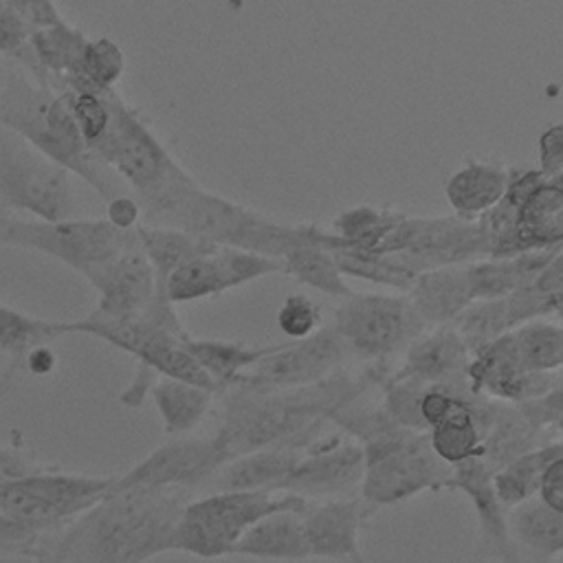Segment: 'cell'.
<instances>
[{
	"label": "cell",
	"mask_w": 563,
	"mask_h": 563,
	"mask_svg": "<svg viewBox=\"0 0 563 563\" xmlns=\"http://www.w3.org/2000/svg\"><path fill=\"white\" fill-rule=\"evenodd\" d=\"M387 363H369L356 374L341 369L330 378L295 389L231 387L218 394L222 405L216 435L233 457L262 449H310L321 429L343 407L361 400L387 380Z\"/></svg>",
	"instance_id": "1"
},
{
	"label": "cell",
	"mask_w": 563,
	"mask_h": 563,
	"mask_svg": "<svg viewBox=\"0 0 563 563\" xmlns=\"http://www.w3.org/2000/svg\"><path fill=\"white\" fill-rule=\"evenodd\" d=\"M189 493L128 488L75 519L55 545L64 563H145L172 552V534Z\"/></svg>",
	"instance_id": "2"
},
{
	"label": "cell",
	"mask_w": 563,
	"mask_h": 563,
	"mask_svg": "<svg viewBox=\"0 0 563 563\" xmlns=\"http://www.w3.org/2000/svg\"><path fill=\"white\" fill-rule=\"evenodd\" d=\"M117 475L68 473L48 466L31 477L0 482V550L35 556L75 519L103 501Z\"/></svg>",
	"instance_id": "3"
},
{
	"label": "cell",
	"mask_w": 563,
	"mask_h": 563,
	"mask_svg": "<svg viewBox=\"0 0 563 563\" xmlns=\"http://www.w3.org/2000/svg\"><path fill=\"white\" fill-rule=\"evenodd\" d=\"M0 125L84 178L103 198L119 196L106 176V167L92 156L66 95L42 86L9 59L0 62Z\"/></svg>",
	"instance_id": "4"
},
{
	"label": "cell",
	"mask_w": 563,
	"mask_h": 563,
	"mask_svg": "<svg viewBox=\"0 0 563 563\" xmlns=\"http://www.w3.org/2000/svg\"><path fill=\"white\" fill-rule=\"evenodd\" d=\"M490 257H515L563 246V176L512 169L506 198L479 218Z\"/></svg>",
	"instance_id": "5"
},
{
	"label": "cell",
	"mask_w": 563,
	"mask_h": 563,
	"mask_svg": "<svg viewBox=\"0 0 563 563\" xmlns=\"http://www.w3.org/2000/svg\"><path fill=\"white\" fill-rule=\"evenodd\" d=\"M310 504L290 493H207L191 499L180 512L172 534V552L198 559L233 554L242 537L262 519L277 512L303 515Z\"/></svg>",
	"instance_id": "6"
},
{
	"label": "cell",
	"mask_w": 563,
	"mask_h": 563,
	"mask_svg": "<svg viewBox=\"0 0 563 563\" xmlns=\"http://www.w3.org/2000/svg\"><path fill=\"white\" fill-rule=\"evenodd\" d=\"M363 449L365 477L358 497L367 515L424 490H444L451 484L453 468L433 453L429 433L398 427Z\"/></svg>",
	"instance_id": "7"
},
{
	"label": "cell",
	"mask_w": 563,
	"mask_h": 563,
	"mask_svg": "<svg viewBox=\"0 0 563 563\" xmlns=\"http://www.w3.org/2000/svg\"><path fill=\"white\" fill-rule=\"evenodd\" d=\"M0 242L59 260L84 279L139 244V231H121L106 218L40 222L0 216Z\"/></svg>",
	"instance_id": "8"
},
{
	"label": "cell",
	"mask_w": 563,
	"mask_h": 563,
	"mask_svg": "<svg viewBox=\"0 0 563 563\" xmlns=\"http://www.w3.org/2000/svg\"><path fill=\"white\" fill-rule=\"evenodd\" d=\"M108 103L112 114L110 125L90 152L103 167H112L125 178L134 189L136 200L158 194L187 172L169 154L141 112L117 90L108 95Z\"/></svg>",
	"instance_id": "9"
},
{
	"label": "cell",
	"mask_w": 563,
	"mask_h": 563,
	"mask_svg": "<svg viewBox=\"0 0 563 563\" xmlns=\"http://www.w3.org/2000/svg\"><path fill=\"white\" fill-rule=\"evenodd\" d=\"M0 209L24 211L40 222L73 220L77 211L70 172L4 128H0Z\"/></svg>",
	"instance_id": "10"
},
{
	"label": "cell",
	"mask_w": 563,
	"mask_h": 563,
	"mask_svg": "<svg viewBox=\"0 0 563 563\" xmlns=\"http://www.w3.org/2000/svg\"><path fill=\"white\" fill-rule=\"evenodd\" d=\"M334 330L343 339L352 358L387 363L429 328L411 306L407 295L352 292L334 310Z\"/></svg>",
	"instance_id": "11"
},
{
	"label": "cell",
	"mask_w": 563,
	"mask_h": 563,
	"mask_svg": "<svg viewBox=\"0 0 563 563\" xmlns=\"http://www.w3.org/2000/svg\"><path fill=\"white\" fill-rule=\"evenodd\" d=\"M68 332L101 339L130 354L132 358H136L139 365L150 367L158 376L185 380L218 394L213 380L187 350V341L191 339V334L165 330L145 317L128 321H106L92 319L90 314L77 321H68Z\"/></svg>",
	"instance_id": "12"
},
{
	"label": "cell",
	"mask_w": 563,
	"mask_h": 563,
	"mask_svg": "<svg viewBox=\"0 0 563 563\" xmlns=\"http://www.w3.org/2000/svg\"><path fill=\"white\" fill-rule=\"evenodd\" d=\"M229 462L227 449L216 433L178 435L136 462L123 475H117L110 493L128 488L161 490H200Z\"/></svg>",
	"instance_id": "13"
},
{
	"label": "cell",
	"mask_w": 563,
	"mask_h": 563,
	"mask_svg": "<svg viewBox=\"0 0 563 563\" xmlns=\"http://www.w3.org/2000/svg\"><path fill=\"white\" fill-rule=\"evenodd\" d=\"M350 358L347 345L334 325H330L321 328L308 339L277 343L275 350L251 372H246L233 387L262 391L308 387L341 372Z\"/></svg>",
	"instance_id": "14"
},
{
	"label": "cell",
	"mask_w": 563,
	"mask_h": 563,
	"mask_svg": "<svg viewBox=\"0 0 563 563\" xmlns=\"http://www.w3.org/2000/svg\"><path fill=\"white\" fill-rule=\"evenodd\" d=\"M363 477L365 449L339 431L321 435L303 451L282 493L297 495L306 501L350 499L354 493H361Z\"/></svg>",
	"instance_id": "15"
},
{
	"label": "cell",
	"mask_w": 563,
	"mask_h": 563,
	"mask_svg": "<svg viewBox=\"0 0 563 563\" xmlns=\"http://www.w3.org/2000/svg\"><path fill=\"white\" fill-rule=\"evenodd\" d=\"M284 273V264L257 253L220 246L178 268L165 290L174 303L222 295L260 277Z\"/></svg>",
	"instance_id": "16"
},
{
	"label": "cell",
	"mask_w": 563,
	"mask_h": 563,
	"mask_svg": "<svg viewBox=\"0 0 563 563\" xmlns=\"http://www.w3.org/2000/svg\"><path fill=\"white\" fill-rule=\"evenodd\" d=\"M86 282L99 295L90 317L106 321L143 317L158 292L156 273L141 246V240L110 264L90 273Z\"/></svg>",
	"instance_id": "17"
},
{
	"label": "cell",
	"mask_w": 563,
	"mask_h": 563,
	"mask_svg": "<svg viewBox=\"0 0 563 563\" xmlns=\"http://www.w3.org/2000/svg\"><path fill=\"white\" fill-rule=\"evenodd\" d=\"M556 376L559 374L528 372L519 361L510 332L473 354L466 374L475 394L517 407L550 394Z\"/></svg>",
	"instance_id": "18"
},
{
	"label": "cell",
	"mask_w": 563,
	"mask_h": 563,
	"mask_svg": "<svg viewBox=\"0 0 563 563\" xmlns=\"http://www.w3.org/2000/svg\"><path fill=\"white\" fill-rule=\"evenodd\" d=\"M493 477L495 471L484 462V457H473L453 468L449 490H460L468 497L479 526L482 554L501 563H530L512 539L508 508L499 501Z\"/></svg>",
	"instance_id": "19"
},
{
	"label": "cell",
	"mask_w": 563,
	"mask_h": 563,
	"mask_svg": "<svg viewBox=\"0 0 563 563\" xmlns=\"http://www.w3.org/2000/svg\"><path fill=\"white\" fill-rule=\"evenodd\" d=\"M471 358V350L453 325L431 328L405 350L402 363L389 372V376L413 380L424 387L457 385L468 380Z\"/></svg>",
	"instance_id": "20"
},
{
	"label": "cell",
	"mask_w": 563,
	"mask_h": 563,
	"mask_svg": "<svg viewBox=\"0 0 563 563\" xmlns=\"http://www.w3.org/2000/svg\"><path fill=\"white\" fill-rule=\"evenodd\" d=\"M365 517L367 510L361 497L310 504L303 512V526L312 556L345 563H369L358 543V530Z\"/></svg>",
	"instance_id": "21"
},
{
	"label": "cell",
	"mask_w": 563,
	"mask_h": 563,
	"mask_svg": "<svg viewBox=\"0 0 563 563\" xmlns=\"http://www.w3.org/2000/svg\"><path fill=\"white\" fill-rule=\"evenodd\" d=\"M343 249L345 242L332 229L306 224L301 240L282 260L284 273L292 275L299 284L310 286L328 297L345 299L354 290L347 286L345 275L334 255V251Z\"/></svg>",
	"instance_id": "22"
},
{
	"label": "cell",
	"mask_w": 563,
	"mask_h": 563,
	"mask_svg": "<svg viewBox=\"0 0 563 563\" xmlns=\"http://www.w3.org/2000/svg\"><path fill=\"white\" fill-rule=\"evenodd\" d=\"M303 451L262 449L227 462L207 484L209 493H282Z\"/></svg>",
	"instance_id": "23"
},
{
	"label": "cell",
	"mask_w": 563,
	"mask_h": 563,
	"mask_svg": "<svg viewBox=\"0 0 563 563\" xmlns=\"http://www.w3.org/2000/svg\"><path fill=\"white\" fill-rule=\"evenodd\" d=\"M510 176L512 169L501 163L468 158L449 176L444 185L446 202L455 216L464 220H479L506 198Z\"/></svg>",
	"instance_id": "24"
},
{
	"label": "cell",
	"mask_w": 563,
	"mask_h": 563,
	"mask_svg": "<svg viewBox=\"0 0 563 563\" xmlns=\"http://www.w3.org/2000/svg\"><path fill=\"white\" fill-rule=\"evenodd\" d=\"M407 297L429 330L453 325L473 303L466 266H442L420 273Z\"/></svg>",
	"instance_id": "25"
},
{
	"label": "cell",
	"mask_w": 563,
	"mask_h": 563,
	"mask_svg": "<svg viewBox=\"0 0 563 563\" xmlns=\"http://www.w3.org/2000/svg\"><path fill=\"white\" fill-rule=\"evenodd\" d=\"M559 251H534L515 257H486L466 264L473 301L504 299L532 284Z\"/></svg>",
	"instance_id": "26"
},
{
	"label": "cell",
	"mask_w": 563,
	"mask_h": 563,
	"mask_svg": "<svg viewBox=\"0 0 563 563\" xmlns=\"http://www.w3.org/2000/svg\"><path fill=\"white\" fill-rule=\"evenodd\" d=\"M235 556L268 561H303L312 556L310 541L299 512H277L255 523L238 543Z\"/></svg>",
	"instance_id": "27"
},
{
	"label": "cell",
	"mask_w": 563,
	"mask_h": 563,
	"mask_svg": "<svg viewBox=\"0 0 563 563\" xmlns=\"http://www.w3.org/2000/svg\"><path fill=\"white\" fill-rule=\"evenodd\" d=\"M70 334L68 321H51L20 312L7 303L0 308V354H2V387H9L13 369L26 361V356L46 347L53 341Z\"/></svg>",
	"instance_id": "28"
},
{
	"label": "cell",
	"mask_w": 563,
	"mask_h": 563,
	"mask_svg": "<svg viewBox=\"0 0 563 563\" xmlns=\"http://www.w3.org/2000/svg\"><path fill=\"white\" fill-rule=\"evenodd\" d=\"M150 396L161 416L163 431L172 438L191 435L218 400L216 391L165 376H158Z\"/></svg>",
	"instance_id": "29"
},
{
	"label": "cell",
	"mask_w": 563,
	"mask_h": 563,
	"mask_svg": "<svg viewBox=\"0 0 563 563\" xmlns=\"http://www.w3.org/2000/svg\"><path fill=\"white\" fill-rule=\"evenodd\" d=\"M541 444H545L543 429L534 427L517 405L499 402L479 457H484V462L497 473L512 460L539 449Z\"/></svg>",
	"instance_id": "30"
},
{
	"label": "cell",
	"mask_w": 563,
	"mask_h": 563,
	"mask_svg": "<svg viewBox=\"0 0 563 563\" xmlns=\"http://www.w3.org/2000/svg\"><path fill=\"white\" fill-rule=\"evenodd\" d=\"M508 523L515 543L539 563L563 554V512L552 510L539 497L508 510Z\"/></svg>",
	"instance_id": "31"
},
{
	"label": "cell",
	"mask_w": 563,
	"mask_h": 563,
	"mask_svg": "<svg viewBox=\"0 0 563 563\" xmlns=\"http://www.w3.org/2000/svg\"><path fill=\"white\" fill-rule=\"evenodd\" d=\"M136 231H139L141 246L156 273V284L161 290H165L169 277L178 268H183L185 264H189L196 257H202V255L220 249V246L211 244L209 240H202L198 235H191V233L178 231V229L141 224Z\"/></svg>",
	"instance_id": "32"
},
{
	"label": "cell",
	"mask_w": 563,
	"mask_h": 563,
	"mask_svg": "<svg viewBox=\"0 0 563 563\" xmlns=\"http://www.w3.org/2000/svg\"><path fill=\"white\" fill-rule=\"evenodd\" d=\"M187 350L196 363L213 380L218 394L233 387L246 372H251L262 358H266L275 345H240L218 339H189Z\"/></svg>",
	"instance_id": "33"
},
{
	"label": "cell",
	"mask_w": 563,
	"mask_h": 563,
	"mask_svg": "<svg viewBox=\"0 0 563 563\" xmlns=\"http://www.w3.org/2000/svg\"><path fill=\"white\" fill-rule=\"evenodd\" d=\"M563 457V440H552L541 444L539 449L523 453L521 457L512 460L504 468H499L493 477L495 490L499 501L512 510L534 497H539L541 482L548 468Z\"/></svg>",
	"instance_id": "34"
},
{
	"label": "cell",
	"mask_w": 563,
	"mask_h": 563,
	"mask_svg": "<svg viewBox=\"0 0 563 563\" xmlns=\"http://www.w3.org/2000/svg\"><path fill=\"white\" fill-rule=\"evenodd\" d=\"M125 70V55L121 46L110 37L90 40L75 70L62 81L57 92H86V95H110Z\"/></svg>",
	"instance_id": "35"
},
{
	"label": "cell",
	"mask_w": 563,
	"mask_h": 563,
	"mask_svg": "<svg viewBox=\"0 0 563 563\" xmlns=\"http://www.w3.org/2000/svg\"><path fill=\"white\" fill-rule=\"evenodd\" d=\"M31 44H33V53L37 57V64L46 73L53 90H59L62 81L79 64V59L86 53L90 40L79 29H75L73 24H68L64 20L55 26L33 31Z\"/></svg>",
	"instance_id": "36"
},
{
	"label": "cell",
	"mask_w": 563,
	"mask_h": 563,
	"mask_svg": "<svg viewBox=\"0 0 563 563\" xmlns=\"http://www.w3.org/2000/svg\"><path fill=\"white\" fill-rule=\"evenodd\" d=\"M521 365L534 374H559L563 369V323L550 319L528 321L512 332Z\"/></svg>",
	"instance_id": "37"
},
{
	"label": "cell",
	"mask_w": 563,
	"mask_h": 563,
	"mask_svg": "<svg viewBox=\"0 0 563 563\" xmlns=\"http://www.w3.org/2000/svg\"><path fill=\"white\" fill-rule=\"evenodd\" d=\"M455 332L462 336L471 354L482 352L504 334L515 330L508 297L504 299H484L473 301L455 321Z\"/></svg>",
	"instance_id": "38"
},
{
	"label": "cell",
	"mask_w": 563,
	"mask_h": 563,
	"mask_svg": "<svg viewBox=\"0 0 563 563\" xmlns=\"http://www.w3.org/2000/svg\"><path fill=\"white\" fill-rule=\"evenodd\" d=\"M334 255L345 277L389 286L394 290H400L402 295L409 292L418 277V273L402 264L396 255H372L361 251H334Z\"/></svg>",
	"instance_id": "39"
},
{
	"label": "cell",
	"mask_w": 563,
	"mask_h": 563,
	"mask_svg": "<svg viewBox=\"0 0 563 563\" xmlns=\"http://www.w3.org/2000/svg\"><path fill=\"white\" fill-rule=\"evenodd\" d=\"M383 409L402 427L409 431H420L427 433V424L422 420L420 411V398L424 391V385L405 380V378H391L383 383Z\"/></svg>",
	"instance_id": "40"
},
{
	"label": "cell",
	"mask_w": 563,
	"mask_h": 563,
	"mask_svg": "<svg viewBox=\"0 0 563 563\" xmlns=\"http://www.w3.org/2000/svg\"><path fill=\"white\" fill-rule=\"evenodd\" d=\"M321 306L301 292L288 295L277 310V328L290 341H301L317 334L321 330Z\"/></svg>",
	"instance_id": "41"
},
{
	"label": "cell",
	"mask_w": 563,
	"mask_h": 563,
	"mask_svg": "<svg viewBox=\"0 0 563 563\" xmlns=\"http://www.w3.org/2000/svg\"><path fill=\"white\" fill-rule=\"evenodd\" d=\"M73 117L88 143V147H92L108 130L110 125V103H108V95H86V92H64Z\"/></svg>",
	"instance_id": "42"
},
{
	"label": "cell",
	"mask_w": 563,
	"mask_h": 563,
	"mask_svg": "<svg viewBox=\"0 0 563 563\" xmlns=\"http://www.w3.org/2000/svg\"><path fill=\"white\" fill-rule=\"evenodd\" d=\"M539 150V172L545 178L563 176V123L548 125L537 141Z\"/></svg>",
	"instance_id": "43"
},
{
	"label": "cell",
	"mask_w": 563,
	"mask_h": 563,
	"mask_svg": "<svg viewBox=\"0 0 563 563\" xmlns=\"http://www.w3.org/2000/svg\"><path fill=\"white\" fill-rule=\"evenodd\" d=\"M48 468V464H40L33 460L20 442L7 440L0 449V482H13L22 477H31L35 473H42Z\"/></svg>",
	"instance_id": "44"
},
{
	"label": "cell",
	"mask_w": 563,
	"mask_h": 563,
	"mask_svg": "<svg viewBox=\"0 0 563 563\" xmlns=\"http://www.w3.org/2000/svg\"><path fill=\"white\" fill-rule=\"evenodd\" d=\"M532 284L550 299V312L563 319V251L552 257Z\"/></svg>",
	"instance_id": "45"
},
{
	"label": "cell",
	"mask_w": 563,
	"mask_h": 563,
	"mask_svg": "<svg viewBox=\"0 0 563 563\" xmlns=\"http://www.w3.org/2000/svg\"><path fill=\"white\" fill-rule=\"evenodd\" d=\"M11 4L33 31H42V29L64 22V15L59 13L55 2H48V0H18L15 2V0H11Z\"/></svg>",
	"instance_id": "46"
},
{
	"label": "cell",
	"mask_w": 563,
	"mask_h": 563,
	"mask_svg": "<svg viewBox=\"0 0 563 563\" xmlns=\"http://www.w3.org/2000/svg\"><path fill=\"white\" fill-rule=\"evenodd\" d=\"M106 220L121 231H136L143 224V209L134 196L119 194L108 200Z\"/></svg>",
	"instance_id": "47"
},
{
	"label": "cell",
	"mask_w": 563,
	"mask_h": 563,
	"mask_svg": "<svg viewBox=\"0 0 563 563\" xmlns=\"http://www.w3.org/2000/svg\"><path fill=\"white\" fill-rule=\"evenodd\" d=\"M156 380H158V374H156V372H152L150 367L139 365L136 372H134V376L130 378L128 387L121 391L119 400H121L125 407H139V405L145 400V396H150V391H152V387H154Z\"/></svg>",
	"instance_id": "48"
},
{
	"label": "cell",
	"mask_w": 563,
	"mask_h": 563,
	"mask_svg": "<svg viewBox=\"0 0 563 563\" xmlns=\"http://www.w3.org/2000/svg\"><path fill=\"white\" fill-rule=\"evenodd\" d=\"M539 499H541L545 506H550L552 510L563 512V457L556 460V462L548 468V473H545V477H543V482H541Z\"/></svg>",
	"instance_id": "49"
},
{
	"label": "cell",
	"mask_w": 563,
	"mask_h": 563,
	"mask_svg": "<svg viewBox=\"0 0 563 563\" xmlns=\"http://www.w3.org/2000/svg\"><path fill=\"white\" fill-rule=\"evenodd\" d=\"M24 365H26V369H29L31 374L44 376V374H51V372L55 369L57 356H55V352H53L48 345H46V347H37V350H33V352L26 356Z\"/></svg>",
	"instance_id": "50"
},
{
	"label": "cell",
	"mask_w": 563,
	"mask_h": 563,
	"mask_svg": "<svg viewBox=\"0 0 563 563\" xmlns=\"http://www.w3.org/2000/svg\"><path fill=\"white\" fill-rule=\"evenodd\" d=\"M62 534V532H59ZM57 534V537H59ZM33 563H64V556H62V552L57 550V545H55V541H53V545H48L46 550H42V552H37L35 556H33Z\"/></svg>",
	"instance_id": "51"
}]
</instances>
